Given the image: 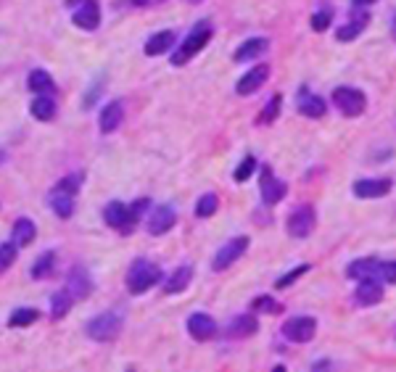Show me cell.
Instances as JSON below:
<instances>
[{
  "mask_svg": "<svg viewBox=\"0 0 396 372\" xmlns=\"http://www.w3.org/2000/svg\"><path fill=\"white\" fill-rule=\"evenodd\" d=\"M211 34H214V27H211V21H198L193 30H190V34L183 40V45L177 48V51L170 56V61H172V67H185V64H190L198 53L204 51L209 45V40H211Z\"/></svg>",
  "mask_w": 396,
  "mask_h": 372,
  "instance_id": "6da1fadb",
  "label": "cell"
},
{
  "mask_svg": "<svg viewBox=\"0 0 396 372\" xmlns=\"http://www.w3.org/2000/svg\"><path fill=\"white\" fill-rule=\"evenodd\" d=\"M161 280H164V272L159 264L148 261V259H135L130 272H127V290L132 296H143L154 286H159Z\"/></svg>",
  "mask_w": 396,
  "mask_h": 372,
  "instance_id": "7a4b0ae2",
  "label": "cell"
},
{
  "mask_svg": "<svg viewBox=\"0 0 396 372\" xmlns=\"http://www.w3.org/2000/svg\"><path fill=\"white\" fill-rule=\"evenodd\" d=\"M346 275L351 280H362V277H375L380 283H388V286H396V261H380V259H354L349 267H346Z\"/></svg>",
  "mask_w": 396,
  "mask_h": 372,
  "instance_id": "3957f363",
  "label": "cell"
},
{
  "mask_svg": "<svg viewBox=\"0 0 396 372\" xmlns=\"http://www.w3.org/2000/svg\"><path fill=\"white\" fill-rule=\"evenodd\" d=\"M333 106H336L346 119H357L367 111V95L362 93L360 87L338 85L333 90Z\"/></svg>",
  "mask_w": 396,
  "mask_h": 372,
  "instance_id": "277c9868",
  "label": "cell"
},
{
  "mask_svg": "<svg viewBox=\"0 0 396 372\" xmlns=\"http://www.w3.org/2000/svg\"><path fill=\"white\" fill-rule=\"evenodd\" d=\"M121 333V317L114 314V312H106V314H98L87 322V336L98 343H111Z\"/></svg>",
  "mask_w": 396,
  "mask_h": 372,
  "instance_id": "5b68a950",
  "label": "cell"
},
{
  "mask_svg": "<svg viewBox=\"0 0 396 372\" xmlns=\"http://www.w3.org/2000/svg\"><path fill=\"white\" fill-rule=\"evenodd\" d=\"M259 190H261V201L267 206H275V203H280L288 196V185L280 177H275V172H272L270 164H264L261 172H259Z\"/></svg>",
  "mask_w": 396,
  "mask_h": 372,
  "instance_id": "8992f818",
  "label": "cell"
},
{
  "mask_svg": "<svg viewBox=\"0 0 396 372\" xmlns=\"http://www.w3.org/2000/svg\"><path fill=\"white\" fill-rule=\"evenodd\" d=\"M246 251H248V235H238V237H233V240H227L222 248L214 254V259H211V270L214 272L230 270Z\"/></svg>",
  "mask_w": 396,
  "mask_h": 372,
  "instance_id": "52a82bcc",
  "label": "cell"
},
{
  "mask_svg": "<svg viewBox=\"0 0 396 372\" xmlns=\"http://www.w3.org/2000/svg\"><path fill=\"white\" fill-rule=\"evenodd\" d=\"M314 224H317L314 209H312V206H299V209H293L291 214H288L286 230H288V235L296 237V240H304V237L312 235Z\"/></svg>",
  "mask_w": 396,
  "mask_h": 372,
  "instance_id": "ba28073f",
  "label": "cell"
},
{
  "mask_svg": "<svg viewBox=\"0 0 396 372\" xmlns=\"http://www.w3.org/2000/svg\"><path fill=\"white\" fill-rule=\"evenodd\" d=\"M104 220L111 230H119L121 235H130V233L135 230V224H138V220L130 214V206L121 203V201H111L108 206H106Z\"/></svg>",
  "mask_w": 396,
  "mask_h": 372,
  "instance_id": "9c48e42d",
  "label": "cell"
},
{
  "mask_svg": "<svg viewBox=\"0 0 396 372\" xmlns=\"http://www.w3.org/2000/svg\"><path fill=\"white\" fill-rule=\"evenodd\" d=\"M394 183L388 177H362L351 185V193L362 198V201H373V198H383L391 193Z\"/></svg>",
  "mask_w": 396,
  "mask_h": 372,
  "instance_id": "30bf717a",
  "label": "cell"
},
{
  "mask_svg": "<svg viewBox=\"0 0 396 372\" xmlns=\"http://www.w3.org/2000/svg\"><path fill=\"white\" fill-rule=\"evenodd\" d=\"M317 333V320L314 317H291L283 325V336L291 343H310Z\"/></svg>",
  "mask_w": 396,
  "mask_h": 372,
  "instance_id": "8fae6325",
  "label": "cell"
},
{
  "mask_svg": "<svg viewBox=\"0 0 396 372\" xmlns=\"http://www.w3.org/2000/svg\"><path fill=\"white\" fill-rule=\"evenodd\" d=\"M296 108H299V114L307 119H323L327 111V103L317 95V93H312L307 85L299 87V95H296Z\"/></svg>",
  "mask_w": 396,
  "mask_h": 372,
  "instance_id": "7c38bea8",
  "label": "cell"
},
{
  "mask_svg": "<svg viewBox=\"0 0 396 372\" xmlns=\"http://www.w3.org/2000/svg\"><path fill=\"white\" fill-rule=\"evenodd\" d=\"M383 283L375 280V277H362L357 280V288H354V301L357 306H378L383 301Z\"/></svg>",
  "mask_w": 396,
  "mask_h": 372,
  "instance_id": "4fadbf2b",
  "label": "cell"
},
{
  "mask_svg": "<svg viewBox=\"0 0 396 372\" xmlns=\"http://www.w3.org/2000/svg\"><path fill=\"white\" fill-rule=\"evenodd\" d=\"M188 333L193 340H198V343H207L217 336V322L211 314H204V312H196V314H190L188 317Z\"/></svg>",
  "mask_w": 396,
  "mask_h": 372,
  "instance_id": "5bb4252c",
  "label": "cell"
},
{
  "mask_svg": "<svg viewBox=\"0 0 396 372\" xmlns=\"http://www.w3.org/2000/svg\"><path fill=\"white\" fill-rule=\"evenodd\" d=\"M71 21H74L80 30H85V32L98 30V24H101V8H98V0H82V3L77 5V11L71 14Z\"/></svg>",
  "mask_w": 396,
  "mask_h": 372,
  "instance_id": "9a60e30c",
  "label": "cell"
},
{
  "mask_svg": "<svg viewBox=\"0 0 396 372\" xmlns=\"http://www.w3.org/2000/svg\"><path fill=\"white\" fill-rule=\"evenodd\" d=\"M174 222H177V214H174L172 206H156L154 211H151V217L145 220V227H148L151 235L159 237V235H167L174 227Z\"/></svg>",
  "mask_w": 396,
  "mask_h": 372,
  "instance_id": "2e32d148",
  "label": "cell"
},
{
  "mask_svg": "<svg viewBox=\"0 0 396 372\" xmlns=\"http://www.w3.org/2000/svg\"><path fill=\"white\" fill-rule=\"evenodd\" d=\"M270 80V67L267 64H259V67H254L251 71H246L241 80H238V85H235V93L238 95H254L257 90H261V85Z\"/></svg>",
  "mask_w": 396,
  "mask_h": 372,
  "instance_id": "e0dca14e",
  "label": "cell"
},
{
  "mask_svg": "<svg viewBox=\"0 0 396 372\" xmlns=\"http://www.w3.org/2000/svg\"><path fill=\"white\" fill-rule=\"evenodd\" d=\"M367 24H370V14H367V11H360V8H354L351 19L336 30V40H338V43H351V40H357V37L367 30Z\"/></svg>",
  "mask_w": 396,
  "mask_h": 372,
  "instance_id": "ac0fdd59",
  "label": "cell"
},
{
  "mask_svg": "<svg viewBox=\"0 0 396 372\" xmlns=\"http://www.w3.org/2000/svg\"><path fill=\"white\" fill-rule=\"evenodd\" d=\"M67 290L71 293L74 301H82L93 293V280H90L85 267H71L67 275Z\"/></svg>",
  "mask_w": 396,
  "mask_h": 372,
  "instance_id": "d6986e66",
  "label": "cell"
},
{
  "mask_svg": "<svg viewBox=\"0 0 396 372\" xmlns=\"http://www.w3.org/2000/svg\"><path fill=\"white\" fill-rule=\"evenodd\" d=\"M270 51V40L267 37H251V40H246L238 45V51L233 53V61L235 64H248V61H254L259 56H264V53Z\"/></svg>",
  "mask_w": 396,
  "mask_h": 372,
  "instance_id": "ffe728a7",
  "label": "cell"
},
{
  "mask_svg": "<svg viewBox=\"0 0 396 372\" xmlns=\"http://www.w3.org/2000/svg\"><path fill=\"white\" fill-rule=\"evenodd\" d=\"M121 119H124V108L119 101H111L108 106H104V111L98 114V124H101V132L111 135L114 130H119Z\"/></svg>",
  "mask_w": 396,
  "mask_h": 372,
  "instance_id": "44dd1931",
  "label": "cell"
},
{
  "mask_svg": "<svg viewBox=\"0 0 396 372\" xmlns=\"http://www.w3.org/2000/svg\"><path fill=\"white\" fill-rule=\"evenodd\" d=\"M257 330L259 322L254 314H238L227 325V338H251V336H257Z\"/></svg>",
  "mask_w": 396,
  "mask_h": 372,
  "instance_id": "7402d4cb",
  "label": "cell"
},
{
  "mask_svg": "<svg viewBox=\"0 0 396 372\" xmlns=\"http://www.w3.org/2000/svg\"><path fill=\"white\" fill-rule=\"evenodd\" d=\"M174 40H177V34H174L172 30H161V32L151 34L148 43H145V56L156 58V56H161V53L172 51Z\"/></svg>",
  "mask_w": 396,
  "mask_h": 372,
  "instance_id": "603a6c76",
  "label": "cell"
},
{
  "mask_svg": "<svg viewBox=\"0 0 396 372\" xmlns=\"http://www.w3.org/2000/svg\"><path fill=\"white\" fill-rule=\"evenodd\" d=\"M190 280H193V267H190V264H183V267H177V270L164 280V293H167V296L183 293V290L190 286Z\"/></svg>",
  "mask_w": 396,
  "mask_h": 372,
  "instance_id": "cb8c5ba5",
  "label": "cell"
},
{
  "mask_svg": "<svg viewBox=\"0 0 396 372\" xmlns=\"http://www.w3.org/2000/svg\"><path fill=\"white\" fill-rule=\"evenodd\" d=\"M48 203H51V209L56 211V217H61V220H69L71 214H74V196L67 193V190L53 187V193L48 196Z\"/></svg>",
  "mask_w": 396,
  "mask_h": 372,
  "instance_id": "d4e9b609",
  "label": "cell"
},
{
  "mask_svg": "<svg viewBox=\"0 0 396 372\" xmlns=\"http://www.w3.org/2000/svg\"><path fill=\"white\" fill-rule=\"evenodd\" d=\"M27 87H30V93H35V95H53L56 82H53V77L45 69H35V71H30V77H27Z\"/></svg>",
  "mask_w": 396,
  "mask_h": 372,
  "instance_id": "484cf974",
  "label": "cell"
},
{
  "mask_svg": "<svg viewBox=\"0 0 396 372\" xmlns=\"http://www.w3.org/2000/svg\"><path fill=\"white\" fill-rule=\"evenodd\" d=\"M37 235V227L32 220H27V217H21V220L14 222V243H16L19 248L21 246H30Z\"/></svg>",
  "mask_w": 396,
  "mask_h": 372,
  "instance_id": "4316f807",
  "label": "cell"
},
{
  "mask_svg": "<svg viewBox=\"0 0 396 372\" xmlns=\"http://www.w3.org/2000/svg\"><path fill=\"white\" fill-rule=\"evenodd\" d=\"M30 114L37 119V121H51L56 117V103H53L51 95H37L32 106H30Z\"/></svg>",
  "mask_w": 396,
  "mask_h": 372,
  "instance_id": "83f0119b",
  "label": "cell"
},
{
  "mask_svg": "<svg viewBox=\"0 0 396 372\" xmlns=\"http://www.w3.org/2000/svg\"><path fill=\"white\" fill-rule=\"evenodd\" d=\"M280 108H283V95H280V93H275L270 101L264 103V108L259 111L257 124H261V127H264V124H272V121L280 117Z\"/></svg>",
  "mask_w": 396,
  "mask_h": 372,
  "instance_id": "f1b7e54d",
  "label": "cell"
},
{
  "mask_svg": "<svg viewBox=\"0 0 396 372\" xmlns=\"http://www.w3.org/2000/svg\"><path fill=\"white\" fill-rule=\"evenodd\" d=\"M71 293L69 290H61V293H56L51 299V317L53 320H64L67 314H69V309H71Z\"/></svg>",
  "mask_w": 396,
  "mask_h": 372,
  "instance_id": "f546056e",
  "label": "cell"
},
{
  "mask_svg": "<svg viewBox=\"0 0 396 372\" xmlns=\"http://www.w3.org/2000/svg\"><path fill=\"white\" fill-rule=\"evenodd\" d=\"M217 209H220L217 193H204V196L198 198V203H196V217H198V220H209V217L217 214Z\"/></svg>",
  "mask_w": 396,
  "mask_h": 372,
  "instance_id": "4dcf8cb0",
  "label": "cell"
},
{
  "mask_svg": "<svg viewBox=\"0 0 396 372\" xmlns=\"http://www.w3.org/2000/svg\"><path fill=\"white\" fill-rule=\"evenodd\" d=\"M37 320H40V312H37V309L21 306V309H16V312L8 317V325H11V327H30V325H35Z\"/></svg>",
  "mask_w": 396,
  "mask_h": 372,
  "instance_id": "1f68e13d",
  "label": "cell"
},
{
  "mask_svg": "<svg viewBox=\"0 0 396 372\" xmlns=\"http://www.w3.org/2000/svg\"><path fill=\"white\" fill-rule=\"evenodd\" d=\"M251 309L257 312V314H280L283 312V304L277 301V299H272V296H257L254 301H251Z\"/></svg>",
  "mask_w": 396,
  "mask_h": 372,
  "instance_id": "d6a6232c",
  "label": "cell"
},
{
  "mask_svg": "<svg viewBox=\"0 0 396 372\" xmlns=\"http://www.w3.org/2000/svg\"><path fill=\"white\" fill-rule=\"evenodd\" d=\"M56 267V254L53 251H45V254H40V259L35 261V267L30 270V275L35 277V280H43V277H48Z\"/></svg>",
  "mask_w": 396,
  "mask_h": 372,
  "instance_id": "836d02e7",
  "label": "cell"
},
{
  "mask_svg": "<svg viewBox=\"0 0 396 372\" xmlns=\"http://www.w3.org/2000/svg\"><path fill=\"white\" fill-rule=\"evenodd\" d=\"M333 16H336V11L330 8V5H323V8H317V14L312 16V32H325L330 30V24H333Z\"/></svg>",
  "mask_w": 396,
  "mask_h": 372,
  "instance_id": "e575fe53",
  "label": "cell"
},
{
  "mask_svg": "<svg viewBox=\"0 0 396 372\" xmlns=\"http://www.w3.org/2000/svg\"><path fill=\"white\" fill-rule=\"evenodd\" d=\"M310 270H312V264H299V267H293V270H288L286 275H280V277H277L275 288H277V290H283V288H291L296 280H301V277H304V275H307Z\"/></svg>",
  "mask_w": 396,
  "mask_h": 372,
  "instance_id": "d590c367",
  "label": "cell"
},
{
  "mask_svg": "<svg viewBox=\"0 0 396 372\" xmlns=\"http://www.w3.org/2000/svg\"><path fill=\"white\" fill-rule=\"evenodd\" d=\"M257 156H246L241 164H238V170L233 172V180L235 183H246V180H251L254 177V172H257Z\"/></svg>",
  "mask_w": 396,
  "mask_h": 372,
  "instance_id": "8d00e7d4",
  "label": "cell"
},
{
  "mask_svg": "<svg viewBox=\"0 0 396 372\" xmlns=\"http://www.w3.org/2000/svg\"><path fill=\"white\" fill-rule=\"evenodd\" d=\"M19 256V246L16 243H0V272L11 270L14 261Z\"/></svg>",
  "mask_w": 396,
  "mask_h": 372,
  "instance_id": "74e56055",
  "label": "cell"
},
{
  "mask_svg": "<svg viewBox=\"0 0 396 372\" xmlns=\"http://www.w3.org/2000/svg\"><path fill=\"white\" fill-rule=\"evenodd\" d=\"M82 183H85V174H82V172H74V174H67L56 187H58V190H67L71 196H77V190L82 187Z\"/></svg>",
  "mask_w": 396,
  "mask_h": 372,
  "instance_id": "f35d334b",
  "label": "cell"
},
{
  "mask_svg": "<svg viewBox=\"0 0 396 372\" xmlns=\"http://www.w3.org/2000/svg\"><path fill=\"white\" fill-rule=\"evenodd\" d=\"M132 5H138V8H151V5H159V3H164V0H130Z\"/></svg>",
  "mask_w": 396,
  "mask_h": 372,
  "instance_id": "ab89813d",
  "label": "cell"
},
{
  "mask_svg": "<svg viewBox=\"0 0 396 372\" xmlns=\"http://www.w3.org/2000/svg\"><path fill=\"white\" fill-rule=\"evenodd\" d=\"M373 3H378V0H351L354 8H367V5H373Z\"/></svg>",
  "mask_w": 396,
  "mask_h": 372,
  "instance_id": "60d3db41",
  "label": "cell"
},
{
  "mask_svg": "<svg viewBox=\"0 0 396 372\" xmlns=\"http://www.w3.org/2000/svg\"><path fill=\"white\" fill-rule=\"evenodd\" d=\"M312 370H330V367H327V362H314V367H312Z\"/></svg>",
  "mask_w": 396,
  "mask_h": 372,
  "instance_id": "b9f144b4",
  "label": "cell"
},
{
  "mask_svg": "<svg viewBox=\"0 0 396 372\" xmlns=\"http://www.w3.org/2000/svg\"><path fill=\"white\" fill-rule=\"evenodd\" d=\"M391 37L396 40V14H394V19H391Z\"/></svg>",
  "mask_w": 396,
  "mask_h": 372,
  "instance_id": "7bdbcfd3",
  "label": "cell"
},
{
  "mask_svg": "<svg viewBox=\"0 0 396 372\" xmlns=\"http://www.w3.org/2000/svg\"><path fill=\"white\" fill-rule=\"evenodd\" d=\"M80 3H82V0H67V5H69V8H74V5H80Z\"/></svg>",
  "mask_w": 396,
  "mask_h": 372,
  "instance_id": "ee69618b",
  "label": "cell"
},
{
  "mask_svg": "<svg viewBox=\"0 0 396 372\" xmlns=\"http://www.w3.org/2000/svg\"><path fill=\"white\" fill-rule=\"evenodd\" d=\"M3 161H5V153L0 151V164H3Z\"/></svg>",
  "mask_w": 396,
  "mask_h": 372,
  "instance_id": "f6af8a7d",
  "label": "cell"
}]
</instances>
